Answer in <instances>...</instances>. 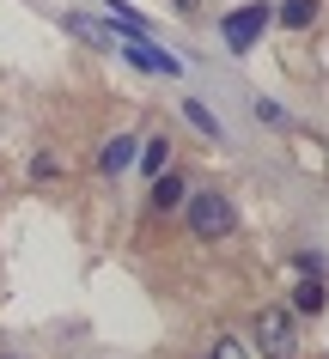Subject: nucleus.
<instances>
[{
  "instance_id": "1",
  "label": "nucleus",
  "mask_w": 329,
  "mask_h": 359,
  "mask_svg": "<svg viewBox=\"0 0 329 359\" xmlns=\"http://www.w3.org/2000/svg\"><path fill=\"white\" fill-rule=\"evenodd\" d=\"M183 226H189L201 244H220V238L238 231V208L220 189H195V195H183Z\"/></svg>"
},
{
  "instance_id": "2",
  "label": "nucleus",
  "mask_w": 329,
  "mask_h": 359,
  "mask_svg": "<svg viewBox=\"0 0 329 359\" xmlns=\"http://www.w3.org/2000/svg\"><path fill=\"white\" fill-rule=\"evenodd\" d=\"M250 347L256 359H299V323L287 304H262L250 323Z\"/></svg>"
},
{
  "instance_id": "3",
  "label": "nucleus",
  "mask_w": 329,
  "mask_h": 359,
  "mask_svg": "<svg viewBox=\"0 0 329 359\" xmlns=\"http://www.w3.org/2000/svg\"><path fill=\"white\" fill-rule=\"evenodd\" d=\"M269 25H274V6H269V0H256V6H238L232 19H226V43L244 55V49H250V43L269 31Z\"/></svg>"
},
{
  "instance_id": "4",
  "label": "nucleus",
  "mask_w": 329,
  "mask_h": 359,
  "mask_svg": "<svg viewBox=\"0 0 329 359\" xmlns=\"http://www.w3.org/2000/svg\"><path fill=\"white\" fill-rule=\"evenodd\" d=\"M122 55L135 61L140 74H165V79H171V74H183V61H177L171 49H153V43H122Z\"/></svg>"
},
{
  "instance_id": "5",
  "label": "nucleus",
  "mask_w": 329,
  "mask_h": 359,
  "mask_svg": "<svg viewBox=\"0 0 329 359\" xmlns=\"http://www.w3.org/2000/svg\"><path fill=\"white\" fill-rule=\"evenodd\" d=\"M61 25H67V37H79L86 49H116V31L98 25L92 13H61Z\"/></svg>"
},
{
  "instance_id": "6",
  "label": "nucleus",
  "mask_w": 329,
  "mask_h": 359,
  "mask_svg": "<svg viewBox=\"0 0 329 359\" xmlns=\"http://www.w3.org/2000/svg\"><path fill=\"white\" fill-rule=\"evenodd\" d=\"M128 165H135V134H116V140L98 147V170H104V177H116V170H128Z\"/></svg>"
},
{
  "instance_id": "7",
  "label": "nucleus",
  "mask_w": 329,
  "mask_h": 359,
  "mask_svg": "<svg viewBox=\"0 0 329 359\" xmlns=\"http://www.w3.org/2000/svg\"><path fill=\"white\" fill-rule=\"evenodd\" d=\"M287 311H293V317H323V280H317V274H299Z\"/></svg>"
},
{
  "instance_id": "8",
  "label": "nucleus",
  "mask_w": 329,
  "mask_h": 359,
  "mask_svg": "<svg viewBox=\"0 0 329 359\" xmlns=\"http://www.w3.org/2000/svg\"><path fill=\"white\" fill-rule=\"evenodd\" d=\"M183 195H189V189H183L177 170H159V177H153V213H177V208H183Z\"/></svg>"
},
{
  "instance_id": "9",
  "label": "nucleus",
  "mask_w": 329,
  "mask_h": 359,
  "mask_svg": "<svg viewBox=\"0 0 329 359\" xmlns=\"http://www.w3.org/2000/svg\"><path fill=\"white\" fill-rule=\"evenodd\" d=\"M317 13H323V0H281V6H274V19L287 25V31H311Z\"/></svg>"
},
{
  "instance_id": "10",
  "label": "nucleus",
  "mask_w": 329,
  "mask_h": 359,
  "mask_svg": "<svg viewBox=\"0 0 329 359\" xmlns=\"http://www.w3.org/2000/svg\"><path fill=\"white\" fill-rule=\"evenodd\" d=\"M171 165H177V147H171V140H165V134H159V140H147L140 170H147V177H159V170H171Z\"/></svg>"
},
{
  "instance_id": "11",
  "label": "nucleus",
  "mask_w": 329,
  "mask_h": 359,
  "mask_svg": "<svg viewBox=\"0 0 329 359\" xmlns=\"http://www.w3.org/2000/svg\"><path fill=\"white\" fill-rule=\"evenodd\" d=\"M110 19L128 31V43H147V19H140L135 6H122V0H110Z\"/></svg>"
},
{
  "instance_id": "12",
  "label": "nucleus",
  "mask_w": 329,
  "mask_h": 359,
  "mask_svg": "<svg viewBox=\"0 0 329 359\" xmlns=\"http://www.w3.org/2000/svg\"><path fill=\"white\" fill-rule=\"evenodd\" d=\"M183 116H189V122H195L201 134H213V140H220V116H213L208 104H195V97H189V104H183Z\"/></svg>"
},
{
  "instance_id": "13",
  "label": "nucleus",
  "mask_w": 329,
  "mask_h": 359,
  "mask_svg": "<svg viewBox=\"0 0 329 359\" xmlns=\"http://www.w3.org/2000/svg\"><path fill=\"white\" fill-rule=\"evenodd\" d=\"M61 177V158L55 152H37V158H31V183H55Z\"/></svg>"
},
{
  "instance_id": "14",
  "label": "nucleus",
  "mask_w": 329,
  "mask_h": 359,
  "mask_svg": "<svg viewBox=\"0 0 329 359\" xmlns=\"http://www.w3.org/2000/svg\"><path fill=\"white\" fill-rule=\"evenodd\" d=\"M208 359H250V353H244V341L220 335V341H213V353H208Z\"/></svg>"
},
{
  "instance_id": "15",
  "label": "nucleus",
  "mask_w": 329,
  "mask_h": 359,
  "mask_svg": "<svg viewBox=\"0 0 329 359\" xmlns=\"http://www.w3.org/2000/svg\"><path fill=\"white\" fill-rule=\"evenodd\" d=\"M293 268H299V274H317V280H323V256H317V250H299V256H293Z\"/></svg>"
},
{
  "instance_id": "16",
  "label": "nucleus",
  "mask_w": 329,
  "mask_h": 359,
  "mask_svg": "<svg viewBox=\"0 0 329 359\" xmlns=\"http://www.w3.org/2000/svg\"><path fill=\"white\" fill-rule=\"evenodd\" d=\"M256 116H262V122H269V128H281V122H287V116H281V104H274V97H256Z\"/></svg>"
},
{
  "instance_id": "17",
  "label": "nucleus",
  "mask_w": 329,
  "mask_h": 359,
  "mask_svg": "<svg viewBox=\"0 0 329 359\" xmlns=\"http://www.w3.org/2000/svg\"><path fill=\"white\" fill-rule=\"evenodd\" d=\"M177 13H183V19H195V13H201V0H171Z\"/></svg>"
},
{
  "instance_id": "18",
  "label": "nucleus",
  "mask_w": 329,
  "mask_h": 359,
  "mask_svg": "<svg viewBox=\"0 0 329 359\" xmlns=\"http://www.w3.org/2000/svg\"><path fill=\"white\" fill-rule=\"evenodd\" d=\"M0 359H13V353H0Z\"/></svg>"
}]
</instances>
